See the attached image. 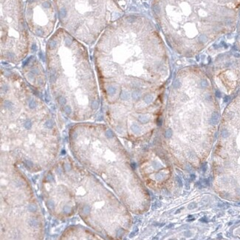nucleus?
Segmentation results:
<instances>
[{
  "instance_id": "nucleus-1",
  "label": "nucleus",
  "mask_w": 240,
  "mask_h": 240,
  "mask_svg": "<svg viewBox=\"0 0 240 240\" xmlns=\"http://www.w3.org/2000/svg\"><path fill=\"white\" fill-rule=\"evenodd\" d=\"M45 53L50 82L66 114L98 109L99 101L92 97V72L84 43L58 29L48 40Z\"/></svg>"
},
{
  "instance_id": "nucleus-2",
  "label": "nucleus",
  "mask_w": 240,
  "mask_h": 240,
  "mask_svg": "<svg viewBox=\"0 0 240 240\" xmlns=\"http://www.w3.org/2000/svg\"><path fill=\"white\" fill-rule=\"evenodd\" d=\"M63 29L82 43H94L125 0H51Z\"/></svg>"
},
{
  "instance_id": "nucleus-3",
  "label": "nucleus",
  "mask_w": 240,
  "mask_h": 240,
  "mask_svg": "<svg viewBox=\"0 0 240 240\" xmlns=\"http://www.w3.org/2000/svg\"><path fill=\"white\" fill-rule=\"evenodd\" d=\"M22 0H1V59L18 63L27 55L29 36Z\"/></svg>"
},
{
  "instance_id": "nucleus-4",
  "label": "nucleus",
  "mask_w": 240,
  "mask_h": 240,
  "mask_svg": "<svg viewBox=\"0 0 240 240\" xmlns=\"http://www.w3.org/2000/svg\"><path fill=\"white\" fill-rule=\"evenodd\" d=\"M57 13L51 0H27L25 17L28 28L41 38L52 33L56 22Z\"/></svg>"
},
{
  "instance_id": "nucleus-5",
  "label": "nucleus",
  "mask_w": 240,
  "mask_h": 240,
  "mask_svg": "<svg viewBox=\"0 0 240 240\" xmlns=\"http://www.w3.org/2000/svg\"><path fill=\"white\" fill-rule=\"evenodd\" d=\"M130 129H131V131H133L135 134H140L141 131V126H140L138 124H137V123H133V124H131Z\"/></svg>"
},
{
  "instance_id": "nucleus-6",
  "label": "nucleus",
  "mask_w": 240,
  "mask_h": 240,
  "mask_svg": "<svg viewBox=\"0 0 240 240\" xmlns=\"http://www.w3.org/2000/svg\"><path fill=\"white\" fill-rule=\"evenodd\" d=\"M28 223H29V225H30L31 227H36V226H38L39 224V221H38L36 219H30L28 220Z\"/></svg>"
},
{
  "instance_id": "nucleus-7",
  "label": "nucleus",
  "mask_w": 240,
  "mask_h": 240,
  "mask_svg": "<svg viewBox=\"0 0 240 240\" xmlns=\"http://www.w3.org/2000/svg\"><path fill=\"white\" fill-rule=\"evenodd\" d=\"M90 211H91V208L88 205H84L82 208V213L85 215H88L90 213Z\"/></svg>"
},
{
  "instance_id": "nucleus-8",
  "label": "nucleus",
  "mask_w": 240,
  "mask_h": 240,
  "mask_svg": "<svg viewBox=\"0 0 240 240\" xmlns=\"http://www.w3.org/2000/svg\"><path fill=\"white\" fill-rule=\"evenodd\" d=\"M47 206L49 209H53L55 207V203L52 200H49L47 202Z\"/></svg>"
},
{
  "instance_id": "nucleus-9",
  "label": "nucleus",
  "mask_w": 240,
  "mask_h": 240,
  "mask_svg": "<svg viewBox=\"0 0 240 240\" xmlns=\"http://www.w3.org/2000/svg\"><path fill=\"white\" fill-rule=\"evenodd\" d=\"M105 136H106L107 138L110 139V138H113L114 134H113V132H112V131H111V130H109V129H108V130H107V131H105Z\"/></svg>"
},
{
  "instance_id": "nucleus-10",
  "label": "nucleus",
  "mask_w": 240,
  "mask_h": 240,
  "mask_svg": "<svg viewBox=\"0 0 240 240\" xmlns=\"http://www.w3.org/2000/svg\"><path fill=\"white\" fill-rule=\"evenodd\" d=\"M28 211H30V212H35L36 210H37V207L36 206V205H34L33 204H31V205H28Z\"/></svg>"
},
{
  "instance_id": "nucleus-11",
  "label": "nucleus",
  "mask_w": 240,
  "mask_h": 240,
  "mask_svg": "<svg viewBox=\"0 0 240 240\" xmlns=\"http://www.w3.org/2000/svg\"><path fill=\"white\" fill-rule=\"evenodd\" d=\"M172 135V131L170 129H167L165 132V137L166 138H171V136Z\"/></svg>"
},
{
  "instance_id": "nucleus-12",
  "label": "nucleus",
  "mask_w": 240,
  "mask_h": 240,
  "mask_svg": "<svg viewBox=\"0 0 240 240\" xmlns=\"http://www.w3.org/2000/svg\"><path fill=\"white\" fill-rule=\"evenodd\" d=\"M63 211L65 213V214H69L72 211V208L71 207L68 206V205H65L64 208H63Z\"/></svg>"
},
{
  "instance_id": "nucleus-13",
  "label": "nucleus",
  "mask_w": 240,
  "mask_h": 240,
  "mask_svg": "<svg viewBox=\"0 0 240 240\" xmlns=\"http://www.w3.org/2000/svg\"><path fill=\"white\" fill-rule=\"evenodd\" d=\"M24 163L26 165V166L28 167V168H30V167L33 166V163H32L31 161H30V160H25V161H24Z\"/></svg>"
},
{
  "instance_id": "nucleus-14",
  "label": "nucleus",
  "mask_w": 240,
  "mask_h": 240,
  "mask_svg": "<svg viewBox=\"0 0 240 240\" xmlns=\"http://www.w3.org/2000/svg\"><path fill=\"white\" fill-rule=\"evenodd\" d=\"M177 182H178L179 186H182V185H183V184H182V183H182V180H180L178 177H177Z\"/></svg>"
},
{
  "instance_id": "nucleus-15",
  "label": "nucleus",
  "mask_w": 240,
  "mask_h": 240,
  "mask_svg": "<svg viewBox=\"0 0 240 240\" xmlns=\"http://www.w3.org/2000/svg\"><path fill=\"white\" fill-rule=\"evenodd\" d=\"M117 235H118V236H121L123 235V230H118Z\"/></svg>"
},
{
  "instance_id": "nucleus-16",
  "label": "nucleus",
  "mask_w": 240,
  "mask_h": 240,
  "mask_svg": "<svg viewBox=\"0 0 240 240\" xmlns=\"http://www.w3.org/2000/svg\"><path fill=\"white\" fill-rule=\"evenodd\" d=\"M64 168H65L66 171H69V170H70V166H69L68 165H64Z\"/></svg>"
},
{
  "instance_id": "nucleus-17",
  "label": "nucleus",
  "mask_w": 240,
  "mask_h": 240,
  "mask_svg": "<svg viewBox=\"0 0 240 240\" xmlns=\"http://www.w3.org/2000/svg\"><path fill=\"white\" fill-rule=\"evenodd\" d=\"M131 167H132L133 169H134V168H136V164L134 163H131Z\"/></svg>"
},
{
  "instance_id": "nucleus-18",
  "label": "nucleus",
  "mask_w": 240,
  "mask_h": 240,
  "mask_svg": "<svg viewBox=\"0 0 240 240\" xmlns=\"http://www.w3.org/2000/svg\"><path fill=\"white\" fill-rule=\"evenodd\" d=\"M202 168L203 171L205 172V164H203V165H202Z\"/></svg>"
}]
</instances>
